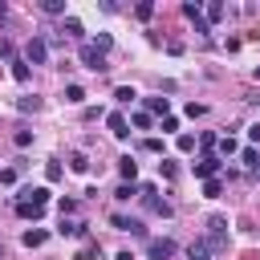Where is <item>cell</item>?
Here are the masks:
<instances>
[{
	"label": "cell",
	"mask_w": 260,
	"mask_h": 260,
	"mask_svg": "<svg viewBox=\"0 0 260 260\" xmlns=\"http://www.w3.org/2000/svg\"><path fill=\"white\" fill-rule=\"evenodd\" d=\"M16 110H20V114H37V110H41V98H37V93H32V98H20Z\"/></svg>",
	"instance_id": "2e32d148"
},
{
	"label": "cell",
	"mask_w": 260,
	"mask_h": 260,
	"mask_svg": "<svg viewBox=\"0 0 260 260\" xmlns=\"http://www.w3.org/2000/svg\"><path fill=\"white\" fill-rule=\"evenodd\" d=\"M158 171H162V179H175V175H179V167H175L171 158H162V162H158Z\"/></svg>",
	"instance_id": "d6a6232c"
},
{
	"label": "cell",
	"mask_w": 260,
	"mask_h": 260,
	"mask_svg": "<svg viewBox=\"0 0 260 260\" xmlns=\"http://www.w3.org/2000/svg\"><path fill=\"white\" fill-rule=\"evenodd\" d=\"M85 28H81V20L77 16H65V37H81Z\"/></svg>",
	"instance_id": "d4e9b609"
},
{
	"label": "cell",
	"mask_w": 260,
	"mask_h": 260,
	"mask_svg": "<svg viewBox=\"0 0 260 260\" xmlns=\"http://www.w3.org/2000/svg\"><path fill=\"white\" fill-rule=\"evenodd\" d=\"M16 175H20V167H4V171H0V183H8V187H12V183H16Z\"/></svg>",
	"instance_id": "836d02e7"
},
{
	"label": "cell",
	"mask_w": 260,
	"mask_h": 260,
	"mask_svg": "<svg viewBox=\"0 0 260 260\" xmlns=\"http://www.w3.org/2000/svg\"><path fill=\"white\" fill-rule=\"evenodd\" d=\"M41 8H45V12H49V16H61V12H65V0H45V4H41Z\"/></svg>",
	"instance_id": "484cf974"
},
{
	"label": "cell",
	"mask_w": 260,
	"mask_h": 260,
	"mask_svg": "<svg viewBox=\"0 0 260 260\" xmlns=\"http://www.w3.org/2000/svg\"><path fill=\"white\" fill-rule=\"evenodd\" d=\"M219 191H223V183H219V179H207V183H203V195H207V199H215Z\"/></svg>",
	"instance_id": "f1b7e54d"
},
{
	"label": "cell",
	"mask_w": 260,
	"mask_h": 260,
	"mask_svg": "<svg viewBox=\"0 0 260 260\" xmlns=\"http://www.w3.org/2000/svg\"><path fill=\"white\" fill-rule=\"evenodd\" d=\"M256 175H260V167H256Z\"/></svg>",
	"instance_id": "ee69618b"
},
{
	"label": "cell",
	"mask_w": 260,
	"mask_h": 260,
	"mask_svg": "<svg viewBox=\"0 0 260 260\" xmlns=\"http://www.w3.org/2000/svg\"><path fill=\"white\" fill-rule=\"evenodd\" d=\"M16 215H20V219H41L45 207H37V203H16Z\"/></svg>",
	"instance_id": "7c38bea8"
},
{
	"label": "cell",
	"mask_w": 260,
	"mask_h": 260,
	"mask_svg": "<svg viewBox=\"0 0 260 260\" xmlns=\"http://www.w3.org/2000/svg\"><path fill=\"white\" fill-rule=\"evenodd\" d=\"M69 167H73L77 175H85V171H89V158H85L81 150H73V154H69Z\"/></svg>",
	"instance_id": "ac0fdd59"
},
{
	"label": "cell",
	"mask_w": 260,
	"mask_h": 260,
	"mask_svg": "<svg viewBox=\"0 0 260 260\" xmlns=\"http://www.w3.org/2000/svg\"><path fill=\"white\" fill-rule=\"evenodd\" d=\"M211 252H228V219L223 215H211L207 219V240H203Z\"/></svg>",
	"instance_id": "6da1fadb"
},
{
	"label": "cell",
	"mask_w": 260,
	"mask_h": 260,
	"mask_svg": "<svg viewBox=\"0 0 260 260\" xmlns=\"http://www.w3.org/2000/svg\"><path fill=\"white\" fill-rule=\"evenodd\" d=\"M12 142H16V146H32V130H16Z\"/></svg>",
	"instance_id": "1f68e13d"
},
{
	"label": "cell",
	"mask_w": 260,
	"mask_h": 260,
	"mask_svg": "<svg viewBox=\"0 0 260 260\" xmlns=\"http://www.w3.org/2000/svg\"><path fill=\"white\" fill-rule=\"evenodd\" d=\"M175 146H179V150H195V134H179Z\"/></svg>",
	"instance_id": "8d00e7d4"
},
{
	"label": "cell",
	"mask_w": 260,
	"mask_h": 260,
	"mask_svg": "<svg viewBox=\"0 0 260 260\" xmlns=\"http://www.w3.org/2000/svg\"><path fill=\"white\" fill-rule=\"evenodd\" d=\"M65 102L81 106V102H85V89H81V85H65Z\"/></svg>",
	"instance_id": "ffe728a7"
},
{
	"label": "cell",
	"mask_w": 260,
	"mask_h": 260,
	"mask_svg": "<svg viewBox=\"0 0 260 260\" xmlns=\"http://www.w3.org/2000/svg\"><path fill=\"white\" fill-rule=\"evenodd\" d=\"M24 61H28V65H45V61H49V41H45V37H32V41L24 45Z\"/></svg>",
	"instance_id": "3957f363"
},
{
	"label": "cell",
	"mask_w": 260,
	"mask_h": 260,
	"mask_svg": "<svg viewBox=\"0 0 260 260\" xmlns=\"http://www.w3.org/2000/svg\"><path fill=\"white\" fill-rule=\"evenodd\" d=\"M248 138H252V142H260V122H252V126H248Z\"/></svg>",
	"instance_id": "60d3db41"
},
{
	"label": "cell",
	"mask_w": 260,
	"mask_h": 260,
	"mask_svg": "<svg viewBox=\"0 0 260 260\" xmlns=\"http://www.w3.org/2000/svg\"><path fill=\"white\" fill-rule=\"evenodd\" d=\"M12 77H16V81H28V77H32V69H28V61H24V57H16V61H12Z\"/></svg>",
	"instance_id": "4fadbf2b"
},
{
	"label": "cell",
	"mask_w": 260,
	"mask_h": 260,
	"mask_svg": "<svg viewBox=\"0 0 260 260\" xmlns=\"http://www.w3.org/2000/svg\"><path fill=\"white\" fill-rule=\"evenodd\" d=\"M215 142H219V138H215V134H203V138H199V150H203V158H207V154H211V150H215Z\"/></svg>",
	"instance_id": "83f0119b"
},
{
	"label": "cell",
	"mask_w": 260,
	"mask_h": 260,
	"mask_svg": "<svg viewBox=\"0 0 260 260\" xmlns=\"http://www.w3.org/2000/svg\"><path fill=\"white\" fill-rule=\"evenodd\" d=\"M142 106H146L150 118H154V114H162V118L171 114V102H167V98H142Z\"/></svg>",
	"instance_id": "30bf717a"
},
{
	"label": "cell",
	"mask_w": 260,
	"mask_h": 260,
	"mask_svg": "<svg viewBox=\"0 0 260 260\" xmlns=\"http://www.w3.org/2000/svg\"><path fill=\"white\" fill-rule=\"evenodd\" d=\"M89 45H93L98 53H110V49H114V41H110V32H98V37H93Z\"/></svg>",
	"instance_id": "d6986e66"
},
{
	"label": "cell",
	"mask_w": 260,
	"mask_h": 260,
	"mask_svg": "<svg viewBox=\"0 0 260 260\" xmlns=\"http://www.w3.org/2000/svg\"><path fill=\"white\" fill-rule=\"evenodd\" d=\"M0 256H4V244H0Z\"/></svg>",
	"instance_id": "7bdbcfd3"
},
{
	"label": "cell",
	"mask_w": 260,
	"mask_h": 260,
	"mask_svg": "<svg viewBox=\"0 0 260 260\" xmlns=\"http://www.w3.org/2000/svg\"><path fill=\"white\" fill-rule=\"evenodd\" d=\"M0 57H4V61H16V49H12V41H0Z\"/></svg>",
	"instance_id": "74e56055"
},
{
	"label": "cell",
	"mask_w": 260,
	"mask_h": 260,
	"mask_svg": "<svg viewBox=\"0 0 260 260\" xmlns=\"http://www.w3.org/2000/svg\"><path fill=\"white\" fill-rule=\"evenodd\" d=\"M57 211H61V215H73V211H77V199H65V195H61V199H57Z\"/></svg>",
	"instance_id": "f546056e"
},
{
	"label": "cell",
	"mask_w": 260,
	"mask_h": 260,
	"mask_svg": "<svg viewBox=\"0 0 260 260\" xmlns=\"http://www.w3.org/2000/svg\"><path fill=\"white\" fill-rule=\"evenodd\" d=\"M134 16H138V20H150V16H154V4H150V0H142V4L134 8Z\"/></svg>",
	"instance_id": "4316f807"
},
{
	"label": "cell",
	"mask_w": 260,
	"mask_h": 260,
	"mask_svg": "<svg viewBox=\"0 0 260 260\" xmlns=\"http://www.w3.org/2000/svg\"><path fill=\"white\" fill-rule=\"evenodd\" d=\"M106 126H110V134H114V138H126V134H130V122H126V114H122V110L106 114Z\"/></svg>",
	"instance_id": "ba28073f"
},
{
	"label": "cell",
	"mask_w": 260,
	"mask_h": 260,
	"mask_svg": "<svg viewBox=\"0 0 260 260\" xmlns=\"http://www.w3.org/2000/svg\"><path fill=\"white\" fill-rule=\"evenodd\" d=\"M118 175H122V183H134V179H138V162H134L130 154H122V158H118Z\"/></svg>",
	"instance_id": "9c48e42d"
},
{
	"label": "cell",
	"mask_w": 260,
	"mask_h": 260,
	"mask_svg": "<svg viewBox=\"0 0 260 260\" xmlns=\"http://www.w3.org/2000/svg\"><path fill=\"white\" fill-rule=\"evenodd\" d=\"M110 223H114L118 232H130V236H146L142 219H134V215H122V211H114V215H110Z\"/></svg>",
	"instance_id": "5b68a950"
},
{
	"label": "cell",
	"mask_w": 260,
	"mask_h": 260,
	"mask_svg": "<svg viewBox=\"0 0 260 260\" xmlns=\"http://www.w3.org/2000/svg\"><path fill=\"white\" fill-rule=\"evenodd\" d=\"M215 150H219V158H232V154H236V150H240V142H236V138H232V134H223V138H219V142H215Z\"/></svg>",
	"instance_id": "8fae6325"
},
{
	"label": "cell",
	"mask_w": 260,
	"mask_h": 260,
	"mask_svg": "<svg viewBox=\"0 0 260 260\" xmlns=\"http://www.w3.org/2000/svg\"><path fill=\"white\" fill-rule=\"evenodd\" d=\"M219 167H223V158H219V154H207V158H199V162H195V179H203V183H207V179H215V171H219Z\"/></svg>",
	"instance_id": "8992f818"
},
{
	"label": "cell",
	"mask_w": 260,
	"mask_h": 260,
	"mask_svg": "<svg viewBox=\"0 0 260 260\" xmlns=\"http://www.w3.org/2000/svg\"><path fill=\"white\" fill-rule=\"evenodd\" d=\"M183 16L195 24V32H199V37H211V24H207V16H203V4H199V0H187V4H183Z\"/></svg>",
	"instance_id": "7a4b0ae2"
},
{
	"label": "cell",
	"mask_w": 260,
	"mask_h": 260,
	"mask_svg": "<svg viewBox=\"0 0 260 260\" xmlns=\"http://www.w3.org/2000/svg\"><path fill=\"white\" fill-rule=\"evenodd\" d=\"M199 114H207V106H199V102H191V106H187V118H199Z\"/></svg>",
	"instance_id": "ab89813d"
},
{
	"label": "cell",
	"mask_w": 260,
	"mask_h": 260,
	"mask_svg": "<svg viewBox=\"0 0 260 260\" xmlns=\"http://www.w3.org/2000/svg\"><path fill=\"white\" fill-rule=\"evenodd\" d=\"M219 16H223V4L211 0V4H207V20H219Z\"/></svg>",
	"instance_id": "e575fe53"
},
{
	"label": "cell",
	"mask_w": 260,
	"mask_h": 260,
	"mask_svg": "<svg viewBox=\"0 0 260 260\" xmlns=\"http://www.w3.org/2000/svg\"><path fill=\"white\" fill-rule=\"evenodd\" d=\"M240 158H244V162H248L252 171L260 167V150H256V146H244V150H240Z\"/></svg>",
	"instance_id": "7402d4cb"
},
{
	"label": "cell",
	"mask_w": 260,
	"mask_h": 260,
	"mask_svg": "<svg viewBox=\"0 0 260 260\" xmlns=\"http://www.w3.org/2000/svg\"><path fill=\"white\" fill-rule=\"evenodd\" d=\"M175 130H179V118L167 114V118H162V134H175Z\"/></svg>",
	"instance_id": "d590c367"
},
{
	"label": "cell",
	"mask_w": 260,
	"mask_h": 260,
	"mask_svg": "<svg viewBox=\"0 0 260 260\" xmlns=\"http://www.w3.org/2000/svg\"><path fill=\"white\" fill-rule=\"evenodd\" d=\"M61 175H65V171H61V162H57V158H53V162H45V179H49V183H61Z\"/></svg>",
	"instance_id": "603a6c76"
},
{
	"label": "cell",
	"mask_w": 260,
	"mask_h": 260,
	"mask_svg": "<svg viewBox=\"0 0 260 260\" xmlns=\"http://www.w3.org/2000/svg\"><path fill=\"white\" fill-rule=\"evenodd\" d=\"M134 98H138V93H134L130 85H118V89H114V102H122V106H130Z\"/></svg>",
	"instance_id": "44dd1931"
},
{
	"label": "cell",
	"mask_w": 260,
	"mask_h": 260,
	"mask_svg": "<svg viewBox=\"0 0 260 260\" xmlns=\"http://www.w3.org/2000/svg\"><path fill=\"white\" fill-rule=\"evenodd\" d=\"M45 240H49V232H41V228H28V232H24V244H28V248H41Z\"/></svg>",
	"instance_id": "9a60e30c"
},
{
	"label": "cell",
	"mask_w": 260,
	"mask_h": 260,
	"mask_svg": "<svg viewBox=\"0 0 260 260\" xmlns=\"http://www.w3.org/2000/svg\"><path fill=\"white\" fill-rule=\"evenodd\" d=\"M77 260H106V252H102V248H98V244H89V248H85V252H81V256H77Z\"/></svg>",
	"instance_id": "4dcf8cb0"
},
{
	"label": "cell",
	"mask_w": 260,
	"mask_h": 260,
	"mask_svg": "<svg viewBox=\"0 0 260 260\" xmlns=\"http://www.w3.org/2000/svg\"><path fill=\"white\" fill-rule=\"evenodd\" d=\"M130 122H134L138 130H150V126H154V118H150L146 110H134V114H130Z\"/></svg>",
	"instance_id": "e0dca14e"
},
{
	"label": "cell",
	"mask_w": 260,
	"mask_h": 260,
	"mask_svg": "<svg viewBox=\"0 0 260 260\" xmlns=\"http://www.w3.org/2000/svg\"><path fill=\"white\" fill-rule=\"evenodd\" d=\"M81 65L93 69V73H106V69H110V65H106V53H98L93 45H81Z\"/></svg>",
	"instance_id": "277c9868"
},
{
	"label": "cell",
	"mask_w": 260,
	"mask_h": 260,
	"mask_svg": "<svg viewBox=\"0 0 260 260\" xmlns=\"http://www.w3.org/2000/svg\"><path fill=\"white\" fill-rule=\"evenodd\" d=\"M142 150H150V154H158V150H162V138H146V142H142Z\"/></svg>",
	"instance_id": "f35d334b"
},
{
	"label": "cell",
	"mask_w": 260,
	"mask_h": 260,
	"mask_svg": "<svg viewBox=\"0 0 260 260\" xmlns=\"http://www.w3.org/2000/svg\"><path fill=\"white\" fill-rule=\"evenodd\" d=\"M146 256H150V260H171V256H175V240H167V236H162V240H150V244H146Z\"/></svg>",
	"instance_id": "52a82bcc"
},
{
	"label": "cell",
	"mask_w": 260,
	"mask_h": 260,
	"mask_svg": "<svg viewBox=\"0 0 260 260\" xmlns=\"http://www.w3.org/2000/svg\"><path fill=\"white\" fill-rule=\"evenodd\" d=\"M134 195H138V187H134V183H118V191H114V199H118V203H130Z\"/></svg>",
	"instance_id": "5bb4252c"
},
{
	"label": "cell",
	"mask_w": 260,
	"mask_h": 260,
	"mask_svg": "<svg viewBox=\"0 0 260 260\" xmlns=\"http://www.w3.org/2000/svg\"><path fill=\"white\" fill-rule=\"evenodd\" d=\"M207 252H211V248H207L203 240H195V244L187 248V256H191V260H207Z\"/></svg>",
	"instance_id": "cb8c5ba5"
},
{
	"label": "cell",
	"mask_w": 260,
	"mask_h": 260,
	"mask_svg": "<svg viewBox=\"0 0 260 260\" xmlns=\"http://www.w3.org/2000/svg\"><path fill=\"white\" fill-rule=\"evenodd\" d=\"M256 81H260V69H256Z\"/></svg>",
	"instance_id": "b9f144b4"
}]
</instances>
